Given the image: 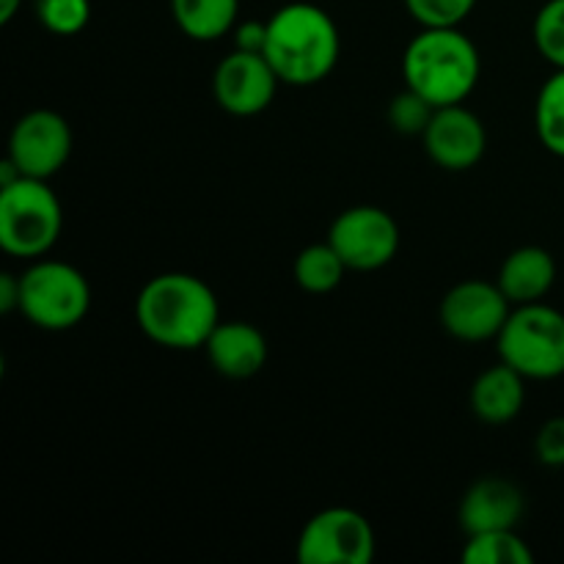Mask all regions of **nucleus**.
Wrapping results in <instances>:
<instances>
[{
  "label": "nucleus",
  "mask_w": 564,
  "mask_h": 564,
  "mask_svg": "<svg viewBox=\"0 0 564 564\" xmlns=\"http://www.w3.org/2000/svg\"><path fill=\"white\" fill-rule=\"evenodd\" d=\"M204 352L218 375L229 380H248L268 364V336L246 319H220L209 334Z\"/></svg>",
  "instance_id": "obj_14"
},
{
  "label": "nucleus",
  "mask_w": 564,
  "mask_h": 564,
  "mask_svg": "<svg viewBox=\"0 0 564 564\" xmlns=\"http://www.w3.org/2000/svg\"><path fill=\"white\" fill-rule=\"evenodd\" d=\"M36 20L55 36H77L91 20V0H36Z\"/></svg>",
  "instance_id": "obj_22"
},
{
  "label": "nucleus",
  "mask_w": 564,
  "mask_h": 564,
  "mask_svg": "<svg viewBox=\"0 0 564 564\" xmlns=\"http://www.w3.org/2000/svg\"><path fill=\"white\" fill-rule=\"evenodd\" d=\"M482 77V55L460 28H422L402 53L405 88L427 99L433 108L460 105Z\"/></svg>",
  "instance_id": "obj_3"
},
{
  "label": "nucleus",
  "mask_w": 564,
  "mask_h": 564,
  "mask_svg": "<svg viewBox=\"0 0 564 564\" xmlns=\"http://www.w3.org/2000/svg\"><path fill=\"white\" fill-rule=\"evenodd\" d=\"M231 42L246 53H264L268 44V20H240L231 31Z\"/></svg>",
  "instance_id": "obj_26"
},
{
  "label": "nucleus",
  "mask_w": 564,
  "mask_h": 564,
  "mask_svg": "<svg viewBox=\"0 0 564 564\" xmlns=\"http://www.w3.org/2000/svg\"><path fill=\"white\" fill-rule=\"evenodd\" d=\"M264 55L286 86H317L339 64V25L323 6L306 0L286 3L268 20Z\"/></svg>",
  "instance_id": "obj_2"
},
{
  "label": "nucleus",
  "mask_w": 564,
  "mask_h": 564,
  "mask_svg": "<svg viewBox=\"0 0 564 564\" xmlns=\"http://www.w3.org/2000/svg\"><path fill=\"white\" fill-rule=\"evenodd\" d=\"M534 130L545 152L564 160V69H554L534 99Z\"/></svg>",
  "instance_id": "obj_19"
},
{
  "label": "nucleus",
  "mask_w": 564,
  "mask_h": 564,
  "mask_svg": "<svg viewBox=\"0 0 564 564\" xmlns=\"http://www.w3.org/2000/svg\"><path fill=\"white\" fill-rule=\"evenodd\" d=\"M171 17L193 42H218L240 22V0H171Z\"/></svg>",
  "instance_id": "obj_17"
},
{
  "label": "nucleus",
  "mask_w": 564,
  "mask_h": 564,
  "mask_svg": "<svg viewBox=\"0 0 564 564\" xmlns=\"http://www.w3.org/2000/svg\"><path fill=\"white\" fill-rule=\"evenodd\" d=\"M375 551V527L352 507L319 510L308 518L297 538V562L303 564H369Z\"/></svg>",
  "instance_id": "obj_7"
},
{
  "label": "nucleus",
  "mask_w": 564,
  "mask_h": 564,
  "mask_svg": "<svg viewBox=\"0 0 564 564\" xmlns=\"http://www.w3.org/2000/svg\"><path fill=\"white\" fill-rule=\"evenodd\" d=\"M347 270L350 268L339 257V251L325 240L303 248L297 253L292 273H295L297 286L303 292H308V295H328V292H334L345 281Z\"/></svg>",
  "instance_id": "obj_18"
},
{
  "label": "nucleus",
  "mask_w": 564,
  "mask_h": 564,
  "mask_svg": "<svg viewBox=\"0 0 564 564\" xmlns=\"http://www.w3.org/2000/svg\"><path fill=\"white\" fill-rule=\"evenodd\" d=\"M460 560L468 564H532L534 554L518 529H499L468 534Z\"/></svg>",
  "instance_id": "obj_20"
},
{
  "label": "nucleus",
  "mask_w": 564,
  "mask_h": 564,
  "mask_svg": "<svg viewBox=\"0 0 564 564\" xmlns=\"http://www.w3.org/2000/svg\"><path fill=\"white\" fill-rule=\"evenodd\" d=\"M527 499L523 490L507 477H479L468 485L457 507V521L468 534L499 532V529H518Z\"/></svg>",
  "instance_id": "obj_13"
},
{
  "label": "nucleus",
  "mask_w": 564,
  "mask_h": 564,
  "mask_svg": "<svg viewBox=\"0 0 564 564\" xmlns=\"http://www.w3.org/2000/svg\"><path fill=\"white\" fill-rule=\"evenodd\" d=\"M64 231V207L50 180H20L0 185V248L9 257H47Z\"/></svg>",
  "instance_id": "obj_4"
},
{
  "label": "nucleus",
  "mask_w": 564,
  "mask_h": 564,
  "mask_svg": "<svg viewBox=\"0 0 564 564\" xmlns=\"http://www.w3.org/2000/svg\"><path fill=\"white\" fill-rule=\"evenodd\" d=\"M496 284L501 286L512 306L538 303L554 290L556 284V259L554 253L540 246H521L507 253L501 262Z\"/></svg>",
  "instance_id": "obj_15"
},
{
  "label": "nucleus",
  "mask_w": 564,
  "mask_h": 564,
  "mask_svg": "<svg viewBox=\"0 0 564 564\" xmlns=\"http://www.w3.org/2000/svg\"><path fill=\"white\" fill-rule=\"evenodd\" d=\"M534 455L545 468H564V416L543 422L534 438Z\"/></svg>",
  "instance_id": "obj_25"
},
{
  "label": "nucleus",
  "mask_w": 564,
  "mask_h": 564,
  "mask_svg": "<svg viewBox=\"0 0 564 564\" xmlns=\"http://www.w3.org/2000/svg\"><path fill=\"white\" fill-rule=\"evenodd\" d=\"M75 135L69 121L47 108H36L17 119L9 135L6 158L17 165L22 176L33 180H53L72 158Z\"/></svg>",
  "instance_id": "obj_10"
},
{
  "label": "nucleus",
  "mask_w": 564,
  "mask_h": 564,
  "mask_svg": "<svg viewBox=\"0 0 564 564\" xmlns=\"http://www.w3.org/2000/svg\"><path fill=\"white\" fill-rule=\"evenodd\" d=\"M499 361L510 364L527 380H556L564 375V314L549 303L512 306L496 336Z\"/></svg>",
  "instance_id": "obj_6"
},
{
  "label": "nucleus",
  "mask_w": 564,
  "mask_h": 564,
  "mask_svg": "<svg viewBox=\"0 0 564 564\" xmlns=\"http://www.w3.org/2000/svg\"><path fill=\"white\" fill-rule=\"evenodd\" d=\"M281 80L264 53L231 47L213 72V97L220 110L240 119L264 113L273 105Z\"/></svg>",
  "instance_id": "obj_11"
},
{
  "label": "nucleus",
  "mask_w": 564,
  "mask_h": 564,
  "mask_svg": "<svg viewBox=\"0 0 564 564\" xmlns=\"http://www.w3.org/2000/svg\"><path fill=\"white\" fill-rule=\"evenodd\" d=\"M532 39L554 69H564V0H545L534 14Z\"/></svg>",
  "instance_id": "obj_21"
},
{
  "label": "nucleus",
  "mask_w": 564,
  "mask_h": 564,
  "mask_svg": "<svg viewBox=\"0 0 564 564\" xmlns=\"http://www.w3.org/2000/svg\"><path fill=\"white\" fill-rule=\"evenodd\" d=\"M91 312V284L61 259H33L20 273V314L39 330L77 328Z\"/></svg>",
  "instance_id": "obj_5"
},
{
  "label": "nucleus",
  "mask_w": 564,
  "mask_h": 564,
  "mask_svg": "<svg viewBox=\"0 0 564 564\" xmlns=\"http://www.w3.org/2000/svg\"><path fill=\"white\" fill-rule=\"evenodd\" d=\"M510 312V297L501 292L496 281L466 279L446 292L438 308V319L441 328L452 339L479 345V341H496Z\"/></svg>",
  "instance_id": "obj_9"
},
{
  "label": "nucleus",
  "mask_w": 564,
  "mask_h": 564,
  "mask_svg": "<svg viewBox=\"0 0 564 564\" xmlns=\"http://www.w3.org/2000/svg\"><path fill=\"white\" fill-rule=\"evenodd\" d=\"M325 240L339 251L352 273H375L400 253V224L394 215L375 204H356L339 213Z\"/></svg>",
  "instance_id": "obj_8"
},
{
  "label": "nucleus",
  "mask_w": 564,
  "mask_h": 564,
  "mask_svg": "<svg viewBox=\"0 0 564 564\" xmlns=\"http://www.w3.org/2000/svg\"><path fill=\"white\" fill-rule=\"evenodd\" d=\"M477 0H405L419 28H460L471 17Z\"/></svg>",
  "instance_id": "obj_23"
},
{
  "label": "nucleus",
  "mask_w": 564,
  "mask_h": 564,
  "mask_svg": "<svg viewBox=\"0 0 564 564\" xmlns=\"http://www.w3.org/2000/svg\"><path fill=\"white\" fill-rule=\"evenodd\" d=\"M523 405H527V378L510 364L499 361L474 380L471 411L479 422L510 424L521 416Z\"/></svg>",
  "instance_id": "obj_16"
},
{
  "label": "nucleus",
  "mask_w": 564,
  "mask_h": 564,
  "mask_svg": "<svg viewBox=\"0 0 564 564\" xmlns=\"http://www.w3.org/2000/svg\"><path fill=\"white\" fill-rule=\"evenodd\" d=\"M433 113H435L433 105H430L424 97H419L416 91H411V88H402V91L389 102V110H386L391 130H397L400 135H419V138H422L424 130H427Z\"/></svg>",
  "instance_id": "obj_24"
},
{
  "label": "nucleus",
  "mask_w": 564,
  "mask_h": 564,
  "mask_svg": "<svg viewBox=\"0 0 564 564\" xmlns=\"http://www.w3.org/2000/svg\"><path fill=\"white\" fill-rule=\"evenodd\" d=\"M0 312L3 314L20 312V275L14 273L0 275Z\"/></svg>",
  "instance_id": "obj_27"
},
{
  "label": "nucleus",
  "mask_w": 564,
  "mask_h": 564,
  "mask_svg": "<svg viewBox=\"0 0 564 564\" xmlns=\"http://www.w3.org/2000/svg\"><path fill=\"white\" fill-rule=\"evenodd\" d=\"M424 152L438 169L460 174L471 171L488 152V127L466 105L435 108L422 135Z\"/></svg>",
  "instance_id": "obj_12"
},
{
  "label": "nucleus",
  "mask_w": 564,
  "mask_h": 564,
  "mask_svg": "<svg viewBox=\"0 0 564 564\" xmlns=\"http://www.w3.org/2000/svg\"><path fill=\"white\" fill-rule=\"evenodd\" d=\"M141 334L158 347L176 352L204 350L220 323V303L213 286L193 273H160L135 297Z\"/></svg>",
  "instance_id": "obj_1"
},
{
  "label": "nucleus",
  "mask_w": 564,
  "mask_h": 564,
  "mask_svg": "<svg viewBox=\"0 0 564 564\" xmlns=\"http://www.w3.org/2000/svg\"><path fill=\"white\" fill-rule=\"evenodd\" d=\"M22 0H0V22H11L17 17V11H20Z\"/></svg>",
  "instance_id": "obj_28"
}]
</instances>
